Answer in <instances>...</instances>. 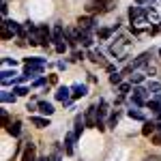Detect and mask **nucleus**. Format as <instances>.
I'll return each mask as SVG.
<instances>
[{
  "label": "nucleus",
  "mask_w": 161,
  "mask_h": 161,
  "mask_svg": "<svg viewBox=\"0 0 161 161\" xmlns=\"http://www.w3.org/2000/svg\"><path fill=\"white\" fill-rule=\"evenodd\" d=\"M129 22H131V28H137V30H142L144 26L148 24V11H146V7H131L129 9Z\"/></svg>",
  "instance_id": "obj_1"
},
{
  "label": "nucleus",
  "mask_w": 161,
  "mask_h": 161,
  "mask_svg": "<svg viewBox=\"0 0 161 161\" xmlns=\"http://www.w3.org/2000/svg\"><path fill=\"white\" fill-rule=\"evenodd\" d=\"M114 9V0H90L86 4L88 13H108Z\"/></svg>",
  "instance_id": "obj_2"
},
{
  "label": "nucleus",
  "mask_w": 161,
  "mask_h": 161,
  "mask_svg": "<svg viewBox=\"0 0 161 161\" xmlns=\"http://www.w3.org/2000/svg\"><path fill=\"white\" fill-rule=\"evenodd\" d=\"M148 88L144 86H133V92H131V101H133V105L136 108H142V105H146V97H148Z\"/></svg>",
  "instance_id": "obj_3"
},
{
  "label": "nucleus",
  "mask_w": 161,
  "mask_h": 161,
  "mask_svg": "<svg viewBox=\"0 0 161 161\" xmlns=\"http://www.w3.org/2000/svg\"><path fill=\"white\" fill-rule=\"evenodd\" d=\"M84 118H86V127L97 129V123H99V105H90V108H86Z\"/></svg>",
  "instance_id": "obj_4"
},
{
  "label": "nucleus",
  "mask_w": 161,
  "mask_h": 161,
  "mask_svg": "<svg viewBox=\"0 0 161 161\" xmlns=\"http://www.w3.org/2000/svg\"><path fill=\"white\" fill-rule=\"evenodd\" d=\"M22 161H39V157H37V144H35V142H26V144H24Z\"/></svg>",
  "instance_id": "obj_5"
},
{
  "label": "nucleus",
  "mask_w": 161,
  "mask_h": 161,
  "mask_svg": "<svg viewBox=\"0 0 161 161\" xmlns=\"http://www.w3.org/2000/svg\"><path fill=\"white\" fill-rule=\"evenodd\" d=\"M39 39H41V47L47 50V45H50V41H52V30L45 24H39Z\"/></svg>",
  "instance_id": "obj_6"
},
{
  "label": "nucleus",
  "mask_w": 161,
  "mask_h": 161,
  "mask_svg": "<svg viewBox=\"0 0 161 161\" xmlns=\"http://www.w3.org/2000/svg\"><path fill=\"white\" fill-rule=\"evenodd\" d=\"M75 140H77L75 133H67V136H64V144H62L64 155H69V157H71V155L75 153Z\"/></svg>",
  "instance_id": "obj_7"
},
{
  "label": "nucleus",
  "mask_w": 161,
  "mask_h": 161,
  "mask_svg": "<svg viewBox=\"0 0 161 161\" xmlns=\"http://www.w3.org/2000/svg\"><path fill=\"white\" fill-rule=\"evenodd\" d=\"M88 95V86L86 84H73L71 86V99H82Z\"/></svg>",
  "instance_id": "obj_8"
},
{
  "label": "nucleus",
  "mask_w": 161,
  "mask_h": 161,
  "mask_svg": "<svg viewBox=\"0 0 161 161\" xmlns=\"http://www.w3.org/2000/svg\"><path fill=\"white\" fill-rule=\"evenodd\" d=\"M56 99L62 103H69L71 101V86H58L56 88Z\"/></svg>",
  "instance_id": "obj_9"
},
{
  "label": "nucleus",
  "mask_w": 161,
  "mask_h": 161,
  "mask_svg": "<svg viewBox=\"0 0 161 161\" xmlns=\"http://www.w3.org/2000/svg\"><path fill=\"white\" fill-rule=\"evenodd\" d=\"M92 28H95V19H92V17H80V19H77V30L90 32Z\"/></svg>",
  "instance_id": "obj_10"
},
{
  "label": "nucleus",
  "mask_w": 161,
  "mask_h": 161,
  "mask_svg": "<svg viewBox=\"0 0 161 161\" xmlns=\"http://www.w3.org/2000/svg\"><path fill=\"white\" fill-rule=\"evenodd\" d=\"M64 32H67V28H64L60 22H58V24H54V30H52V41H54V43H62Z\"/></svg>",
  "instance_id": "obj_11"
},
{
  "label": "nucleus",
  "mask_w": 161,
  "mask_h": 161,
  "mask_svg": "<svg viewBox=\"0 0 161 161\" xmlns=\"http://www.w3.org/2000/svg\"><path fill=\"white\" fill-rule=\"evenodd\" d=\"M0 26H4V28H9L11 32H15V35H19V32H22V28H24V26L19 24V22H15V19H11V17H7V19H4V22H2Z\"/></svg>",
  "instance_id": "obj_12"
},
{
  "label": "nucleus",
  "mask_w": 161,
  "mask_h": 161,
  "mask_svg": "<svg viewBox=\"0 0 161 161\" xmlns=\"http://www.w3.org/2000/svg\"><path fill=\"white\" fill-rule=\"evenodd\" d=\"M88 56V60L90 62H95V64H103V67H108V62H105V58H103V54L101 52H95V50H90L86 54Z\"/></svg>",
  "instance_id": "obj_13"
},
{
  "label": "nucleus",
  "mask_w": 161,
  "mask_h": 161,
  "mask_svg": "<svg viewBox=\"0 0 161 161\" xmlns=\"http://www.w3.org/2000/svg\"><path fill=\"white\" fill-rule=\"evenodd\" d=\"M84 129H86V118H84V116H82V114H77V116H75V137H80L82 136V131H84Z\"/></svg>",
  "instance_id": "obj_14"
},
{
  "label": "nucleus",
  "mask_w": 161,
  "mask_h": 161,
  "mask_svg": "<svg viewBox=\"0 0 161 161\" xmlns=\"http://www.w3.org/2000/svg\"><path fill=\"white\" fill-rule=\"evenodd\" d=\"M30 123L39 129H45V127H50V118L47 116H30Z\"/></svg>",
  "instance_id": "obj_15"
},
{
  "label": "nucleus",
  "mask_w": 161,
  "mask_h": 161,
  "mask_svg": "<svg viewBox=\"0 0 161 161\" xmlns=\"http://www.w3.org/2000/svg\"><path fill=\"white\" fill-rule=\"evenodd\" d=\"M146 105H148L155 114H161V95H155L153 99H148V101H146Z\"/></svg>",
  "instance_id": "obj_16"
},
{
  "label": "nucleus",
  "mask_w": 161,
  "mask_h": 161,
  "mask_svg": "<svg viewBox=\"0 0 161 161\" xmlns=\"http://www.w3.org/2000/svg\"><path fill=\"white\" fill-rule=\"evenodd\" d=\"M39 112H41V114H45V116L50 118L56 110H54V105H52L50 101H39Z\"/></svg>",
  "instance_id": "obj_17"
},
{
  "label": "nucleus",
  "mask_w": 161,
  "mask_h": 161,
  "mask_svg": "<svg viewBox=\"0 0 161 161\" xmlns=\"http://www.w3.org/2000/svg\"><path fill=\"white\" fill-rule=\"evenodd\" d=\"M148 58H150V52H144V54H140V56H137L136 60L131 62V64H133V69H140V67H144V64H146V62H148Z\"/></svg>",
  "instance_id": "obj_18"
},
{
  "label": "nucleus",
  "mask_w": 161,
  "mask_h": 161,
  "mask_svg": "<svg viewBox=\"0 0 161 161\" xmlns=\"http://www.w3.org/2000/svg\"><path fill=\"white\" fill-rule=\"evenodd\" d=\"M157 131V123H153V120H146L144 123V127H142V136H146V137H150L153 133Z\"/></svg>",
  "instance_id": "obj_19"
},
{
  "label": "nucleus",
  "mask_w": 161,
  "mask_h": 161,
  "mask_svg": "<svg viewBox=\"0 0 161 161\" xmlns=\"http://www.w3.org/2000/svg\"><path fill=\"white\" fill-rule=\"evenodd\" d=\"M7 133L13 136V137H19V133H22V123H19V120L11 123V125H9V129H7Z\"/></svg>",
  "instance_id": "obj_20"
},
{
  "label": "nucleus",
  "mask_w": 161,
  "mask_h": 161,
  "mask_svg": "<svg viewBox=\"0 0 161 161\" xmlns=\"http://www.w3.org/2000/svg\"><path fill=\"white\" fill-rule=\"evenodd\" d=\"M41 73H43V67H30V64L24 67V75H28L30 80H32L35 75H41Z\"/></svg>",
  "instance_id": "obj_21"
},
{
  "label": "nucleus",
  "mask_w": 161,
  "mask_h": 161,
  "mask_svg": "<svg viewBox=\"0 0 161 161\" xmlns=\"http://www.w3.org/2000/svg\"><path fill=\"white\" fill-rule=\"evenodd\" d=\"M127 116H129V118H133V120H142V123H146L144 114L137 110V108H131V110H127Z\"/></svg>",
  "instance_id": "obj_22"
},
{
  "label": "nucleus",
  "mask_w": 161,
  "mask_h": 161,
  "mask_svg": "<svg viewBox=\"0 0 161 161\" xmlns=\"http://www.w3.org/2000/svg\"><path fill=\"white\" fill-rule=\"evenodd\" d=\"M80 32V43L84 45V47H92V37H90V32H82V30H77Z\"/></svg>",
  "instance_id": "obj_23"
},
{
  "label": "nucleus",
  "mask_w": 161,
  "mask_h": 161,
  "mask_svg": "<svg viewBox=\"0 0 161 161\" xmlns=\"http://www.w3.org/2000/svg\"><path fill=\"white\" fill-rule=\"evenodd\" d=\"M24 64H30V67H45V58H37V56L24 58Z\"/></svg>",
  "instance_id": "obj_24"
},
{
  "label": "nucleus",
  "mask_w": 161,
  "mask_h": 161,
  "mask_svg": "<svg viewBox=\"0 0 161 161\" xmlns=\"http://www.w3.org/2000/svg\"><path fill=\"white\" fill-rule=\"evenodd\" d=\"M15 99H17L15 92H7V90L0 92V101H2V103H15Z\"/></svg>",
  "instance_id": "obj_25"
},
{
  "label": "nucleus",
  "mask_w": 161,
  "mask_h": 161,
  "mask_svg": "<svg viewBox=\"0 0 161 161\" xmlns=\"http://www.w3.org/2000/svg\"><path fill=\"white\" fill-rule=\"evenodd\" d=\"M146 88H148V92H153V95H161V82H153L150 80L148 84H146Z\"/></svg>",
  "instance_id": "obj_26"
},
{
  "label": "nucleus",
  "mask_w": 161,
  "mask_h": 161,
  "mask_svg": "<svg viewBox=\"0 0 161 161\" xmlns=\"http://www.w3.org/2000/svg\"><path fill=\"white\" fill-rule=\"evenodd\" d=\"M105 116H108V101L101 99L99 101V120H103Z\"/></svg>",
  "instance_id": "obj_27"
},
{
  "label": "nucleus",
  "mask_w": 161,
  "mask_h": 161,
  "mask_svg": "<svg viewBox=\"0 0 161 161\" xmlns=\"http://www.w3.org/2000/svg\"><path fill=\"white\" fill-rule=\"evenodd\" d=\"M13 35H15V32H11L9 28L0 26V39H2V41H9V39H13Z\"/></svg>",
  "instance_id": "obj_28"
},
{
  "label": "nucleus",
  "mask_w": 161,
  "mask_h": 161,
  "mask_svg": "<svg viewBox=\"0 0 161 161\" xmlns=\"http://www.w3.org/2000/svg\"><path fill=\"white\" fill-rule=\"evenodd\" d=\"M144 77H146L144 73H140V71H136V73L131 75V84H136V86H140V84L144 82Z\"/></svg>",
  "instance_id": "obj_29"
},
{
  "label": "nucleus",
  "mask_w": 161,
  "mask_h": 161,
  "mask_svg": "<svg viewBox=\"0 0 161 161\" xmlns=\"http://www.w3.org/2000/svg\"><path fill=\"white\" fill-rule=\"evenodd\" d=\"M110 84L112 86H116V84L120 86V84H123V73H112L110 75Z\"/></svg>",
  "instance_id": "obj_30"
},
{
  "label": "nucleus",
  "mask_w": 161,
  "mask_h": 161,
  "mask_svg": "<svg viewBox=\"0 0 161 161\" xmlns=\"http://www.w3.org/2000/svg\"><path fill=\"white\" fill-rule=\"evenodd\" d=\"M0 118H2V127H4V129H9V125H11V120H9V112H7V110H0Z\"/></svg>",
  "instance_id": "obj_31"
},
{
  "label": "nucleus",
  "mask_w": 161,
  "mask_h": 161,
  "mask_svg": "<svg viewBox=\"0 0 161 161\" xmlns=\"http://www.w3.org/2000/svg\"><path fill=\"white\" fill-rule=\"evenodd\" d=\"M13 92H15L17 97H26V95H28L30 90H28L26 86H13Z\"/></svg>",
  "instance_id": "obj_32"
},
{
  "label": "nucleus",
  "mask_w": 161,
  "mask_h": 161,
  "mask_svg": "<svg viewBox=\"0 0 161 161\" xmlns=\"http://www.w3.org/2000/svg\"><path fill=\"white\" fill-rule=\"evenodd\" d=\"M118 92H120V97L129 95V92H131V84H120V86H118Z\"/></svg>",
  "instance_id": "obj_33"
},
{
  "label": "nucleus",
  "mask_w": 161,
  "mask_h": 161,
  "mask_svg": "<svg viewBox=\"0 0 161 161\" xmlns=\"http://www.w3.org/2000/svg\"><path fill=\"white\" fill-rule=\"evenodd\" d=\"M118 116H120V114H118V112H114L110 118H108V127H116V123H118Z\"/></svg>",
  "instance_id": "obj_34"
},
{
  "label": "nucleus",
  "mask_w": 161,
  "mask_h": 161,
  "mask_svg": "<svg viewBox=\"0 0 161 161\" xmlns=\"http://www.w3.org/2000/svg\"><path fill=\"white\" fill-rule=\"evenodd\" d=\"M110 35H112L110 28H99V39H103V41H105V39H110Z\"/></svg>",
  "instance_id": "obj_35"
},
{
  "label": "nucleus",
  "mask_w": 161,
  "mask_h": 161,
  "mask_svg": "<svg viewBox=\"0 0 161 161\" xmlns=\"http://www.w3.org/2000/svg\"><path fill=\"white\" fill-rule=\"evenodd\" d=\"M45 82H47L45 77H37V80L32 82V86H35V88H41V86H43V84H45Z\"/></svg>",
  "instance_id": "obj_36"
},
{
  "label": "nucleus",
  "mask_w": 161,
  "mask_h": 161,
  "mask_svg": "<svg viewBox=\"0 0 161 161\" xmlns=\"http://www.w3.org/2000/svg\"><path fill=\"white\" fill-rule=\"evenodd\" d=\"M136 2L140 7H153V4H155V0H136Z\"/></svg>",
  "instance_id": "obj_37"
},
{
  "label": "nucleus",
  "mask_w": 161,
  "mask_h": 161,
  "mask_svg": "<svg viewBox=\"0 0 161 161\" xmlns=\"http://www.w3.org/2000/svg\"><path fill=\"white\" fill-rule=\"evenodd\" d=\"M15 64H17V60H13V58H4V69H7V67H13V69H15Z\"/></svg>",
  "instance_id": "obj_38"
},
{
  "label": "nucleus",
  "mask_w": 161,
  "mask_h": 161,
  "mask_svg": "<svg viewBox=\"0 0 161 161\" xmlns=\"http://www.w3.org/2000/svg\"><path fill=\"white\" fill-rule=\"evenodd\" d=\"M150 142H153V144H157V146H161V133H155V136L150 137Z\"/></svg>",
  "instance_id": "obj_39"
},
{
  "label": "nucleus",
  "mask_w": 161,
  "mask_h": 161,
  "mask_svg": "<svg viewBox=\"0 0 161 161\" xmlns=\"http://www.w3.org/2000/svg\"><path fill=\"white\" fill-rule=\"evenodd\" d=\"M56 52H58V54H64V52H67V45H64V43H56Z\"/></svg>",
  "instance_id": "obj_40"
},
{
  "label": "nucleus",
  "mask_w": 161,
  "mask_h": 161,
  "mask_svg": "<svg viewBox=\"0 0 161 161\" xmlns=\"http://www.w3.org/2000/svg\"><path fill=\"white\" fill-rule=\"evenodd\" d=\"M0 11H2V15H4V19H7V15H9V7H7V2H2Z\"/></svg>",
  "instance_id": "obj_41"
},
{
  "label": "nucleus",
  "mask_w": 161,
  "mask_h": 161,
  "mask_svg": "<svg viewBox=\"0 0 161 161\" xmlns=\"http://www.w3.org/2000/svg\"><path fill=\"white\" fill-rule=\"evenodd\" d=\"M84 58V52H73V58L71 60H82Z\"/></svg>",
  "instance_id": "obj_42"
},
{
  "label": "nucleus",
  "mask_w": 161,
  "mask_h": 161,
  "mask_svg": "<svg viewBox=\"0 0 161 161\" xmlns=\"http://www.w3.org/2000/svg\"><path fill=\"white\" fill-rule=\"evenodd\" d=\"M52 161H62V155H60V150H56V153L52 155Z\"/></svg>",
  "instance_id": "obj_43"
},
{
  "label": "nucleus",
  "mask_w": 161,
  "mask_h": 161,
  "mask_svg": "<svg viewBox=\"0 0 161 161\" xmlns=\"http://www.w3.org/2000/svg\"><path fill=\"white\" fill-rule=\"evenodd\" d=\"M142 161H161V159L157 157V155H148V157H144Z\"/></svg>",
  "instance_id": "obj_44"
},
{
  "label": "nucleus",
  "mask_w": 161,
  "mask_h": 161,
  "mask_svg": "<svg viewBox=\"0 0 161 161\" xmlns=\"http://www.w3.org/2000/svg\"><path fill=\"white\" fill-rule=\"evenodd\" d=\"M39 161H52V157H47V155H41V157H39Z\"/></svg>",
  "instance_id": "obj_45"
},
{
  "label": "nucleus",
  "mask_w": 161,
  "mask_h": 161,
  "mask_svg": "<svg viewBox=\"0 0 161 161\" xmlns=\"http://www.w3.org/2000/svg\"><path fill=\"white\" fill-rule=\"evenodd\" d=\"M157 133H161V123H157Z\"/></svg>",
  "instance_id": "obj_46"
},
{
  "label": "nucleus",
  "mask_w": 161,
  "mask_h": 161,
  "mask_svg": "<svg viewBox=\"0 0 161 161\" xmlns=\"http://www.w3.org/2000/svg\"><path fill=\"white\" fill-rule=\"evenodd\" d=\"M159 56H161V47H159Z\"/></svg>",
  "instance_id": "obj_47"
},
{
  "label": "nucleus",
  "mask_w": 161,
  "mask_h": 161,
  "mask_svg": "<svg viewBox=\"0 0 161 161\" xmlns=\"http://www.w3.org/2000/svg\"><path fill=\"white\" fill-rule=\"evenodd\" d=\"M159 28H161V26H159Z\"/></svg>",
  "instance_id": "obj_48"
}]
</instances>
